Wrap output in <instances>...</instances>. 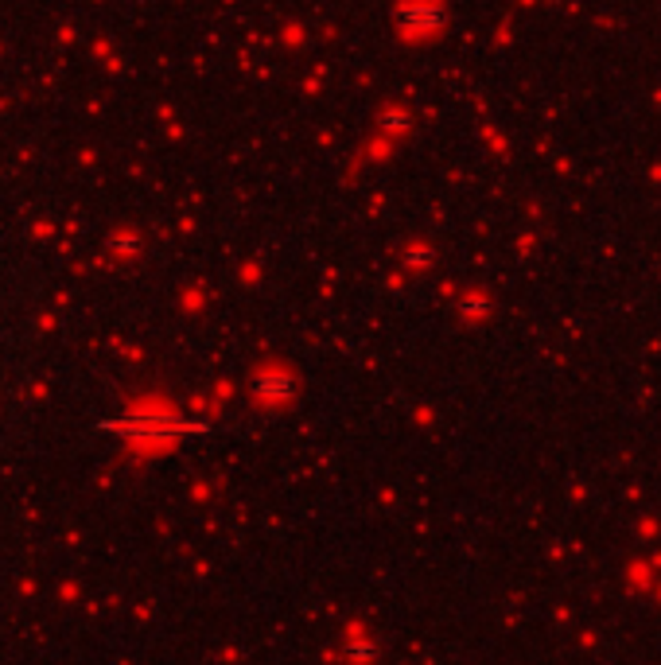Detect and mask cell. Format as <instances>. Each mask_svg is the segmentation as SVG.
I'll return each instance as SVG.
<instances>
[{
  "label": "cell",
  "instance_id": "6da1fadb",
  "mask_svg": "<svg viewBox=\"0 0 661 665\" xmlns=\"http://www.w3.org/2000/svg\"><path fill=\"white\" fill-rule=\"evenodd\" d=\"M401 24H405V32H436L444 24V8L436 0H409L401 8Z\"/></svg>",
  "mask_w": 661,
  "mask_h": 665
}]
</instances>
